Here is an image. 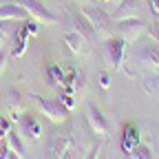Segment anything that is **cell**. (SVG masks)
<instances>
[{
  "instance_id": "obj_29",
  "label": "cell",
  "mask_w": 159,
  "mask_h": 159,
  "mask_svg": "<svg viewBox=\"0 0 159 159\" xmlns=\"http://www.w3.org/2000/svg\"><path fill=\"white\" fill-rule=\"evenodd\" d=\"M7 159H25L22 155H18V152H13V150H9V157Z\"/></svg>"
},
{
  "instance_id": "obj_6",
  "label": "cell",
  "mask_w": 159,
  "mask_h": 159,
  "mask_svg": "<svg viewBox=\"0 0 159 159\" xmlns=\"http://www.w3.org/2000/svg\"><path fill=\"white\" fill-rule=\"evenodd\" d=\"M133 55H135V62L144 71H159V44L157 42H152V40L142 42Z\"/></svg>"
},
{
  "instance_id": "obj_13",
  "label": "cell",
  "mask_w": 159,
  "mask_h": 159,
  "mask_svg": "<svg viewBox=\"0 0 159 159\" xmlns=\"http://www.w3.org/2000/svg\"><path fill=\"white\" fill-rule=\"evenodd\" d=\"M139 11V0H122L119 5H115V11L111 13L113 22L117 20H126V18H135Z\"/></svg>"
},
{
  "instance_id": "obj_19",
  "label": "cell",
  "mask_w": 159,
  "mask_h": 159,
  "mask_svg": "<svg viewBox=\"0 0 159 159\" xmlns=\"http://www.w3.org/2000/svg\"><path fill=\"white\" fill-rule=\"evenodd\" d=\"M5 104L9 106V111L11 113H20V93L16 91V89H9L7 93H5Z\"/></svg>"
},
{
  "instance_id": "obj_7",
  "label": "cell",
  "mask_w": 159,
  "mask_h": 159,
  "mask_svg": "<svg viewBox=\"0 0 159 159\" xmlns=\"http://www.w3.org/2000/svg\"><path fill=\"white\" fill-rule=\"evenodd\" d=\"M16 2L22 5V7L27 9L29 18L38 20L40 25H44V27H55V25H60V18H57L53 11H49V9L44 7V2H40V0H16Z\"/></svg>"
},
{
  "instance_id": "obj_2",
  "label": "cell",
  "mask_w": 159,
  "mask_h": 159,
  "mask_svg": "<svg viewBox=\"0 0 159 159\" xmlns=\"http://www.w3.org/2000/svg\"><path fill=\"white\" fill-rule=\"evenodd\" d=\"M80 11H82L86 16V20L91 22V29L97 38H111L113 31H115V22H113V18L111 13H106L104 9H99V7H80Z\"/></svg>"
},
{
  "instance_id": "obj_32",
  "label": "cell",
  "mask_w": 159,
  "mask_h": 159,
  "mask_svg": "<svg viewBox=\"0 0 159 159\" xmlns=\"http://www.w3.org/2000/svg\"><path fill=\"white\" fill-rule=\"evenodd\" d=\"M5 2H9V0H0V5H5Z\"/></svg>"
},
{
  "instance_id": "obj_9",
  "label": "cell",
  "mask_w": 159,
  "mask_h": 159,
  "mask_svg": "<svg viewBox=\"0 0 159 159\" xmlns=\"http://www.w3.org/2000/svg\"><path fill=\"white\" fill-rule=\"evenodd\" d=\"M86 122H89V126H91V130L95 135H102V137L108 135V122H106L104 113L91 102L86 104Z\"/></svg>"
},
{
  "instance_id": "obj_26",
  "label": "cell",
  "mask_w": 159,
  "mask_h": 159,
  "mask_svg": "<svg viewBox=\"0 0 159 159\" xmlns=\"http://www.w3.org/2000/svg\"><path fill=\"white\" fill-rule=\"evenodd\" d=\"M9 142H7V139H2V142H0V159H7L9 157Z\"/></svg>"
},
{
  "instance_id": "obj_15",
  "label": "cell",
  "mask_w": 159,
  "mask_h": 159,
  "mask_svg": "<svg viewBox=\"0 0 159 159\" xmlns=\"http://www.w3.org/2000/svg\"><path fill=\"white\" fill-rule=\"evenodd\" d=\"M69 16H71V25H73V29H75V31H80V33L86 35V38L93 33L91 22L86 20V16L80 11V7H77V9H71V11H69Z\"/></svg>"
},
{
  "instance_id": "obj_20",
  "label": "cell",
  "mask_w": 159,
  "mask_h": 159,
  "mask_svg": "<svg viewBox=\"0 0 159 159\" xmlns=\"http://www.w3.org/2000/svg\"><path fill=\"white\" fill-rule=\"evenodd\" d=\"M126 159H152V150H150V146L139 144L137 148H133L130 152H126Z\"/></svg>"
},
{
  "instance_id": "obj_16",
  "label": "cell",
  "mask_w": 159,
  "mask_h": 159,
  "mask_svg": "<svg viewBox=\"0 0 159 159\" xmlns=\"http://www.w3.org/2000/svg\"><path fill=\"white\" fill-rule=\"evenodd\" d=\"M47 77H49V84L57 86V89H62L64 82H66V73H64V69L60 64H49L47 66Z\"/></svg>"
},
{
  "instance_id": "obj_21",
  "label": "cell",
  "mask_w": 159,
  "mask_h": 159,
  "mask_svg": "<svg viewBox=\"0 0 159 159\" xmlns=\"http://www.w3.org/2000/svg\"><path fill=\"white\" fill-rule=\"evenodd\" d=\"M144 91H146L148 95H157V97H159V71H157L155 75H150V77L144 80Z\"/></svg>"
},
{
  "instance_id": "obj_14",
  "label": "cell",
  "mask_w": 159,
  "mask_h": 159,
  "mask_svg": "<svg viewBox=\"0 0 159 159\" xmlns=\"http://www.w3.org/2000/svg\"><path fill=\"white\" fill-rule=\"evenodd\" d=\"M64 44L69 47V51H71V53H84V51H86V47H89L86 35H82V33L75 31V29L64 33Z\"/></svg>"
},
{
  "instance_id": "obj_31",
  "label": "cell",
  "mask_w": 159,
  "mask_h": 159,
  "mask_svg": "<svg viewBox=\"0 0 159 159\" xmlns=\"http://www.w3.org/2000/svg\"><path fill=\"white\" fill-rule=\"evenodd\" d=\"M95 2H113L115 5V0H95Z\"/></svg>"
},
{
  "instance_id": "obj_10",
  "label": "cell",
  "mask_w": 159,
  "mask_h": 159,
  "mask_svg": "<svg viewBox=\"0 0 159 159\" xmlns=\"http://www.w3.org/2000/svg\"><path fill=\"white\" fill-rule=\"evenodd\" d=\"M20 133H22L25 139H29V142H38L40 137H42V124H40V119L25 113L22 117H20Z\"/></svg>"
},
{
  "instance_id": "obj_18",
  "label": "cell",
  "mask_w": 159,
  "mask_h": 159,
  "mask_svg": "<svg viewBox=\"0 0 159 159\" xmlns=\"http://www.w3.org/2000/svg\"><path fill=\"white\" fill-rule=\"evenodd\" d=\"M7 142H9V148H11L13 152L27 157V146H25V142H22V137H20V135H16V133L11 130V133L7 135Z\"/></svg>"
},
{
  "instance_id": "obj_3",
  "label": "cell",
  "mask_w": 159,
  "mask_h": 159,
  "mask_svg": "<svg viewBox=\"0 0 159 159\" xmlns=\"http://www.w3.org/2000/svg\"><path fill=\"white\" fill-rule=\"evenodd\" d=\"M40 33V22L33 18L27 20H20V25L16 27V35H13V42H11V55L13 57H22L27 53V40L31 35Z\"/></svg>"
},
{
  "instance_id": "obj_1",
  "label": "cell",
  "mask_w": 159,
  "mask_h": 159,
  "mask_svg": "<svg viewBox=\"0 0 159 159\" xmlns=\"http://www.w3.org/2000/svg\"><path fill=\"white\" fill-rule=\"evenodd\" d=\"M47 159H77V144L73 130L55 133L47 148Z\"/></svg>"
},
{
  "instance_id": "obj_27",
  "label": "cell",
  "mask_w": 159,
  "mask_h": 159,
  "mask_svg": "<svg viewBox=\"0 0 159 159\" xmlns=\"http://www.w3.org/2000/svg\"><path fill=\"white\" fill-rule=\"evenodd\" d=\"M5 66H7V51H5V47H0V75H2Z\"/></svg>"
},
{
  "instance_id": "obj_28",
  "label": "cell",
  "mask_w": 159,
  "mask_h": 159,
  "mask_svg": "<svg viewBox=\"0 0 159 159\" xmlns=\"http://www.w3.org/2000/svg\"><path fill=\"white\" fill-rule=\"evenodd\" d=\"M150 9L155 11V16L159 18V0H150Z\"/></svg>"
},
{
  "instance_id": "obj_17",
  "label": "cell",
  "mask_w": 159,
  "mask_h": 159,
  "mask_svg": "<svg viewBox=\"0 0 159 159\" xmlns=\"http://www.w3.org/2000/svg\"><path fill=\"white\" fill-rule=\"evenodd\" d=\"M13 35H16V29L11 27V22L9 20H0V47H11Z\"/></svg>"
},
{
  "instance_id": "obj_11",
  "label": "cell",
  "mask_w": 159,
  "mask_h": 159,
  "mask_svg": "<svg viewBox=\"0 0 159 159\" xmlns=\"http://www.w3.org/2000/svg\"><path fill=\"white\" fill-rule=\"evenodd\" d=\"M139 144H142V130H139V126L135 122L124 124V130H122V150L124 152H130Z\"/></svg>"
},
{
  "instance_id": "obj_30",
  "label": "cell",
  "mask_w": 159,
  "mask_h": 159,
  "mask_svg": "<svg viewBox=\"0 0 159 159\" xmlns=\"http://www.w3.org/2000/svg\"><path fill=\"white\" fill-rule=\"evenodd\" d=\"M152 29H155V33H157V38H159V20H157V25H155Z\"/></svg>"
},
{
  "instance_id": "obj_33",
  "label": "cell",
  "mask_w": 159,
  "mask_h": 159,
  "mask_svg": "<svg viewBox=\"0 0 159 159\" xmlns=\"http://www.w3.org/2000/svg\"><path fill=\"white\" fill-rule=\"evenodd\" d=\"M77 2H80V5H82V2H84V0H77Z\"/></svg>"
},
{
  "instance_id": "obj_8",
  "label": "cell",
  "mask_w": 159,
  "mask_h": 159,
  "mask_svg": "<svg viewBox=\"0 0 159 159\" xmlns=\"http://www.w3.org/2000/svg\"><path fill=\"white\" fill-rule=\"evenodd\" d=\"M115 31L117 35H122L126 42H135V40L146 31V22L142 18H126V20H117L115 22Z\"/></svg>"
},
{
  "instance_id": "obj_24",
  "label": "cell",
  "mask_w": 159,
  "mask_h": 159,
  "mask_svg": "<svg viewBox=\"0 0 159 159\" xmlns=\"http://www.w3.org/2000/svg\"><path fill=\"white\" fill-rule=\"evenodd\" d=\"M97 80H99V89H102V91H108V89H111V75H108L106 71L99 73Z\"/></svg>"
},
{
  "instance_id": "obj_4",
  "label": "cell",
  "mask_w": 159,
  "mask_h": 159,
  "mask_svg": "<svg viewBox=\"0 0 159 159\" xmlns=\"http://www.w3.org/2000/svg\"><path fill=\"white\" fill-rule=\"evenodd\" d=\"M31 99H33L35 108L42 113L49 122L64 124L69 119V111H66V106L60 102V99H49V97H42V95H31Z\"/></svg>"
},
{
  "instance_id": "obj_12",
  "label": "cell",
  "mask_w": 159,
  "mask_h": 159,
  "mask_svg": "<svg viewBox=\"0 0 159 159\" xmlns=\"http://www.w3.org/2000/svg\"><path fill=\"white\" fill-rule=\"evenodd\" d=\"M29 13L22 5H18L16 0L13 2H5V5H0V20H9V22H13V20H27Z\"/></svg>"
},
{
  "instance_id": "obj_25",
  "label": "cell",
  "mask_w": 159,
  "mask_h": 159,
  "mask_svg": "<svg viewBox=\"0 0 159 159\" xmlns=\"http://www.w3.org/2000/svg\"><path fill=\"white\" fill-rule=\"evenodd\" d=\"M99 155H102V144H95V146H91V150L86 152L84 159H99Z\"/></svg>"
},
{
  "instance_id": "obj_22",
  "label": "cell",
  "mask_w": 159,
  "mask_h": 159,
  "mask_svg": "<svg viewBox=\"0 0 159 159\" xmlns=\"http://www.w3.org/2000/svg\"><path fill=\"white\" fill-rule=\"evenodd\" d=\"M60 102H62V104L66 106V111L71 113V111H75V106H77V97H75L73 93L64 91V89H60Z\"/></svg>"
},
{
  "instance_id": "obj_23",
  "label": "cell",
  "mask_w": 159,
  "mask_h": 159,
  "mask_svg": "<svg viewBox=\"0 0 159 159\" xmlns=\"http://www.w3.org/2000/svg\"><path fill=\"white\" fill-rule=\"evenodd\" d=\"M11 119L9 117H0V142H2V139H7V135L11 133Z\"/></svg>"
},
{
  "instance_id": "obj_5",
  "label": "cell",
  "mask_w": 159,
  "mask_h": 159,
  "mask_svg": "<svg viewBox=\"0 0 159 159\" xmlns=\"http://www.w3.org/2000/svg\"><path fill=\"white\" fill-rule=\"evenodd\" d=\"M126 40L122 35H111L104 40V57H106V64L108 69H115L119 71L124 66V57H126Z\"/></svg>"
}]
</instances>
